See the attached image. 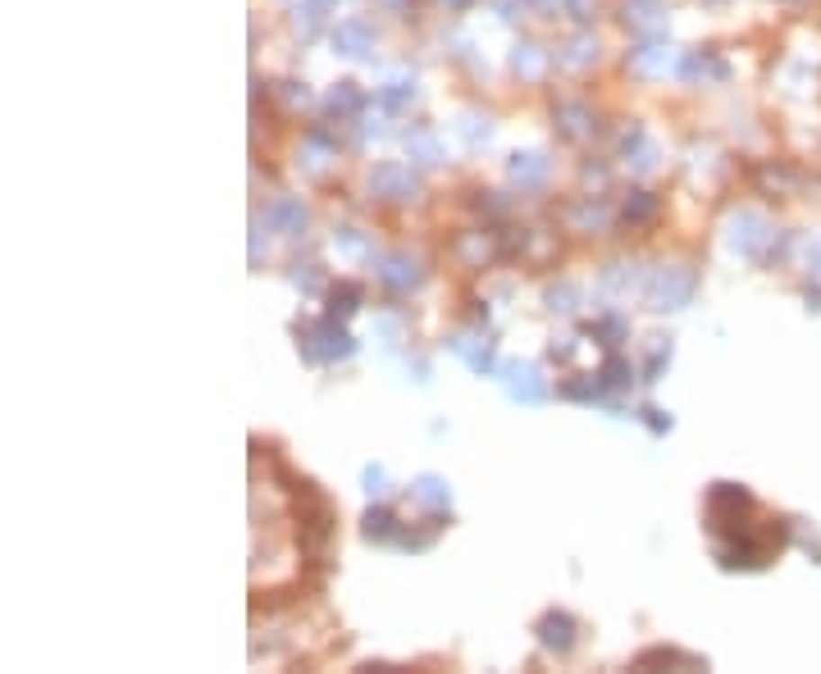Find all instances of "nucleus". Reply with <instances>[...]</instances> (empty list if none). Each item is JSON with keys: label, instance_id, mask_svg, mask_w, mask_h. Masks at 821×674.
I'll return each mask as SVG.
<instances>
[{"label": "nucleus", "instance_id": "obj_1", "mask_svg": "<svg viewBox=\"0 0 821 674\" xmlns=\"http://www.w3.org/2000/svg\"><path fill=\"white\" fill-rule=\"evenodd\" d=\"M297 337H302V355H306L311 364H333V360H347V355L356 351L352 333L342 328L333 315H329V319H315V324H306Z\"/></svg>", "mask_w": 821, "mask_h": 674}, {"label": "nucleus", "instance_id": "obj_2", "mask_svg": "<svg viewBox=\"0 0 821 674\" xmlns=\"http://www.w3.org/2000/svg\"><path fill=\"white\" fill-rule=\"evenodd\" d=\"M694 287H699V274L684 269V265H671V269H657L648 278V310L666 315V310H684L694 301Z\"/></svg>", "mask_w": 821, "mask_h": 674}, {"label": "nucleus", "instance_id": "obj_3", "mask_svg": "<svg viewBox=\"0 0 821 674\" xmlns=\"http://www.w3.org/2000/svg\"><path fill=\"white\" fill-rule=\"evenodd\" d=\"M748 506H753V497H748L739 483H717V488L708 492V519H712V529H717V534L735 529V519H739Z\"/></svg>", "mask_w": 821, "mask_h": 674}, {"label": "nucleus", "instance_id": "obj_4", "mask_svg": "<svg viewBox=\"0 0 821 674\" xmlns=\"http://www.w3.org/2000/svg\"><path fill=\"white\" fill-rule=\"evenodd\" d=\"M370 187H374V196H383V201H416V192H420V178L410 174V165H397V160H388V165H374V174H370Z\"/></svg>", "mask_w": 821, "mask_h": 674}, {"label": "nucleus", "instance_id": "obj_5", "mask_svg": "<svg viewBox=\"0 0 821 674\" xmlns=\"http://www.w3.org/2000/svg\"><path fill=\"white\" fill-rule=\"evenodd\" d=\"M502 383H507V392H511L520 406H538V401L547 397L543 373H538V364H529V360H511V364H502Z\"/></svg>", "mask_w": 821, "mask_h": 674}, {"label": "nucleus", "instance_id": "obj_6", "mask_svg": "<svg viewBox=\"0 0 821 674\" xmlns=\"http://www.w3.org/2000/svg\"><path fill=\"white\" fill-rule=\"evenodd\" d=\"M420 260L416 256H406V251H388V256H379V283L383 287H392V292H410V287H420Z\"/></svg>", "mask_w": 821, "mask_h": 674}, {"label": "nucleus", "instance_id": "obj_7", "mask_svg": "<svg viewBox=\"0 0 821 674\" xmlns=\"http://www.w3.org/2000/svg\"><path fill=\"white\" fill-rule=\"evenodd\" d=\"M671 68H675V50L666 41H644L630 50V73H639V78H666Z\"/></svg>", "mask_w": 821, "mask_h": 674}, {"label": "nucleus", "instance_id": "obj_8", "mask_svg": "<svg viewBox=\"0 0 821 674\" xmlns=\"http://www.w3.org/2000/svg\"><path fill=\"white\" fill-rule=\"evenodd\" d=\"M538 643H543L547 652L566 656V652L575 647V620H571L566 611H547V616L538 620Z\"/></svg>", "mask_w": 821, "mask_h": 674}, {"label": "nucleus", "instance_id": "obj_9", "mask_svg": "<svg viewBox=\"0 0 821 674\" xmlns=\"http://www.w3.org/2000/svg\"><path fill=\"white\" fill-rule=\"evenodd\" d=\"M333 46H338L342 55L361 59V55H370V50H374V28H370L365 19H342V23L333 28Z\"/></svg>", "mask_w": 821, "mask_h": 674}, {"label": "nucleus", "instance_id": "obj_10", "mask_svg": "<svg viewBox=\"0 0 821 674\" xmlns=\"http://www.w3.org/2000/svg\"><path fill=\"white\" fill-rule=\"evenodd\" d=\"M621 19H626V28H635V32H644V37H653V32L666 28V10L657 5V0H626V5H621Z\"/></svg>", "mask_w": 821, "mask_h": 674}, {"label": "nucleus", "instance_id": "obj_11", "mask_svg": "<svg viewBox=\"0 0 821 674\" xmlns=\"http://www.w3.org/2000/svg\"><path fill=\"white\" fill-rule=\"evenodd\" d=\"M447 346H452V351H456V355H461V360H465L470 369H474V373H489V369H493V342H489V337H474V333H456V337H452Z\"/></svg>", "mask_w": 821, "mask_h": 674}, {"label": "nucleus", "instance_id": "obj_12", "mask_svg": "<svg viewBox=\"0 0 821 674\" xmlns=\"http://www.w3.org/2000/svg\"><path fill=\"white\" fill-rule=\"evenodd\" d=\"M265 223H269V229H279V233H302L306 229V205L293 201V196H284V201H274L265 210Z\"/></svg>", "mask_w": 821, "mask_h": 674}, {"label": "nucleus", "instance_id": "obj_13", "mask_svg": "<svg viewBox=\"0 0 821 674\" xmlns=\"http://www.w3.org/2000/svg\"><path fill=\"white\" fill-rule=\"evenodd\" d=\"M557 64H562V68H571V73H580V68L598 64V41H593L589 32L571 37V41H566V46L557 50Z\"/></svg>", "mask_w": 821, "mask_h": 674}, {"label": "nucleus", "instance_id": "obj_14", "mask_svg": "<svg viewBox=\"0 0 821 674\" xmlns=\"http://www.w3.org/2000/svg\"><path fill=\"white\" fill-rule=\"evenodd\" d=\"M543 178H547V156H543V151L511 156V183H520V187H538Z\"/></svg>", "mask_w": 821, "mask_h": 674}, {"label": "nucleus", "instance_id": "obj_15", "mask_svg": "<svg viewBox=\"0 0 821 674\" xmlns=\"http://www.w3.org/2000/svg\"><path fill=\"white\" fill-rule=\"evenodd\" d=\"M410 497H416L420 506H429V510H447V501H452V492L438 474H420L416 483H410Z\"/></svg>", "mask_w": 821, "mask_h": 674}, {"label": "nucleus", "instance_id": "obj_16", "mask_svg": "<svg viewBox=\"0 0 821 674\" xmlns=\"http://www.w3.org/2000/svg\"><path fill=\"white\" fill-rule=\"evenodd\" d=\"M511 68L520 73V78H543V68H547V50H543V46H534V41H520V46L511 50Z\"/></svg>", "mask_w": 821, "mask_h": 674}, {"label": "nucleus", "instance_id": "obj_17", "mask_svg": "<svg viewBox=\"0 0 821 674\" xmlns=\"http://www.w3.org/2000/svg\"><path fill=\"white\" fill-rule=\"evenodd\" d=\"M630 379H635V373H630V360L616 355V351H611V355L602 360V369H598L602 392H621V388H630Z\"/></svg>", "mask_w": 821, "mask_h": 674}, {"label": "nucleus", "instance_id": "obj_18", "mask_svg": "<svg viewBox=\"0 0 821 674\" xmlns=\"http://www.w3.org/2000/svg\"><path fill=\"white\" fill-rule=\"evenodd\" d=\"M557 123H562V137H571V141L593 137V123H589L584 105H557Z\"/></svg>", "mask_w": 821, "mask_h": 674}, {"label": "nucleus", "instance_id": "obj_19", "mask_svg": "<svg viewBox=\"0 0 821 674\" xmlns=\"http://www.w3.org/2000/svg\"><path fill=\"white\" fill-rule=\"evenodd\" d=\"M758 238H762V219L758 214H735V223H730V247L735 251H753V247H758Z\"/></svg>", "mask_w": 821, "mask_h": 674}, {"label": "nucleus", "instance_id": "obj_20", "mask_svg": "<svg viewBox=\"0 0 821 674\" xmlns=\"http://www.w3.org/2000/svg\"><path fill=\"white\" fill-rule=\"evenodd\" d=\"M406 151L416 156L420 165H438V160H443V151H438V137H434L429 128H410V132H406Z\"/></svg>", "mask_w": 821, "mask_h": 674}, {"label": "nucleus", "instance_id": "obj_21", "mask_svg": "<svg viewBox=\"0 0 821 674\" xmlns=\"http://www.w3.org/2000/svg\"><path fill=\"white\" fill-rule=\"evenodd\" d=\"M680 73H684L690 83H703V78H726V64H721L717 55H703V50H699V55H690V59L680 64Z\"/></svg>", "mask_w": 821, "mask_h": 674}, {"label": "nucleus", "instance_id": "obj_22", "mask_svg": "<svg viewBox=\"0 0 821 674\" xmlns=\"http://www.w3.org/2000/svg\"><path fill=\"white\" fill-rule=\"evenodd\" d=\"M365 538H374V543L397 538V515H392L388 506H370V510H365Z\"/></svg>", "mask_w": 821, "mask_h": 674}, {"label": "nucleus", "instance_id": "obj_23", "mask_svg": "<svg viewBox=\"0 0 821 674\" xmlns=\"http://www.w3.org/2000/svg\"><path fill=\"white\" fill-rule=\"evenodd\" d=\"M333 247L347 256V260H365V256H374V242L361 233V229H338L333 233Z\"/></svg>", "mask_w": 821, "mask_h": 674}, {"label": "nucleus", "instance_id": "obj_24", "mask_svg": "<svg viewBox=\"0 0 821 674\" xmlns=\"http://www.w3.org/2000/svg\"><path fill=\"white\" fill-rule=\"evenodd\" d=\"M452 128H456V137H461L465 146H489V137H493V128H489L484 114H461Z\"/></svg>", "mask_w": 821, "mask_h": 674}, {"label": "nucleus", "instance_id": "obj_25", "mask_svg": "<svg viewBox=\"0 0 821 674\" xmlns=\"http://www.w3.org/2000/svg\"><path fill=\"white\" fill-rule=\"evenodd\" d=\"M356 110H361V92H356V83H338V87L329 92V114L352 119Z\"/></svg>", "mask_w": 821, "mask_h": 674}, {"label": "nucleus", "instance_id": "obj_26", "mask_svg": "<svg viewBox=\"0 0 821 674\" xmlns=\"http://www.w3.org/2000/svg\"><path fill=\"white\" fill-rule=\"evenodd\" d=\"M621 214H626V223H644V219L657 214V196L653 192H630V201L621 205Z\"/></svg>", "mask_w": 821, "mask_h": 674}, {"label": "nucleus", "instance_id": "obj_27", "mask_svg": "<svg viewBox=\"0 0 821 674\" xmlns=\"http://www.w3.org/2000/svg\"><path fill=\"white\" fill-rule=\"evenodd\" d=\"M639 665H690V670H699L703 661H699V656H684V652H675V647H653V652L639 656Z\"/></svg>", "mask_w": 821, "mask_h": 674}, {"label": "nucleus", "instance_id": "obj_28", "mask_svg": "<svg viewBox=\"0 0 821 674\" xmlns=\"http://www.w3.org/2000/svg\"><path fill=\"white\" fill-rule=\"evenodd\" d=\"M329 301H333V306H329V315H333V319H338V315H352V310L361 306V287L342 283V287H333V292H329Z\"/></svg>", "mask_w": 821, "mask_h": 674}, {"label": "nucleus", "instance_id": "obj_29", "mask_svg": "<svg viewBox=\"0 0 821 674\" xmlns=\"http://www.w3.org/2000/svg\"><path fill=\"white\" fill-rule=\"evenodd\" d=\"M547 310L575 315V310H580V287H571V283H562V287H547Z\"/></svg>", "mask_w": 821, "mask_h": 674}, {"label": "nucleus", "instance_id": "obj_30", "mask_svg": "<svg viewBox=\"0 0 821 674\" xmlns=\"http://www.w3.org/2000/svg\"><path fill=\"white\" fill-rule=\"evenodd\" d=\"M456 256H461V260H470V265L479 269V265H484V260L493 256V247L484 242V233H470V238H461V242H456Z\"/></svg>", "mask_w": 821, "mask_h": 674}, {"label": "nucleus", "instance_id": "obj_31", "mask_svg": "<svg viewBox=\"0 0 821 674\" xmlns=\"http://www.w3.org/2000/svg\"><path fill=\"white\" fill-rule=\"evenodd\" d=\"M666 360H671V346H666L662 337H653V355H648V364H644V383H657V373H662Z\"/></svg>", "mask_w": 821, "mask_h": 674}, {"label": "nucleus", "instance_id": "obj_32", "mask_svg": "<svg viewBox=\"0 0 821 674\" xmlns=\"http://www.w3.org/2000/svg\"><path fill=\"white\" fill-rule=\"evenodd\" d=\"M338 5V0H306V19H297V28L306 23V32L320 28V19H329V10Z\"/></svg>", "mask_w": 821, "mask_h": 674}, {"label": "nucleus", "instance_id": "obj_33", "mask_svg": "<svg viewBox=\"0 0 821 674\" xmlns=\"http://www.w3.org/2000/svg\"><path fill=\"white\" fill-rule=\"evenodd\" d=\"M630 283H635V274H630V265H611V269H607V274H602V287H607V292H626V287H630Z\"/></svg>", "mask_w": 821, "mask_h": 674}, {"label": "nucleus", "instance_id": "obj_34", "mask_svg": "<svg viewBox=\"0 0 821 674\" xmlns=\"http://www.w3.org/2000/svg\"><path fill=\"white\" fill-rule=\"evenodd\" d=\"M365 492H370V497H383V492H388V474H383L379 465L365 470Z\"/></svg>", "mask_w": 821, "mask_h": 674}, {"label": "nucleus", "instance_id": "obj_35", "mask_svg": "<svg viewBox=\"0 0 821 674\" xmlns=\"http://www.w3.org/2000/svg\"><path fill=\"white\" fill-rule=\"evenodd\" d=\"M644 424H648L653 433H666V428H671V415L657 410V406H648V410H644Z\"/></svg>", "mask_w": 821, "mask_h": 674}, {"label": "nucleus", "instance_id": "obj_36", "mask_svg": "<svg viewBox=\"0 0 821 674\" xmlns=\"http://www.w3.org/2000/svg\"><path fill=\"white\" fill-rule=\"evenodd\" d=\"M566 10H571V19H589L593 14V0H566Z\"/></svg>", "mask_w": 821, "mask_h": 674}, {"label": "nucleus", "instance_id": "obj_37", "mask_svg": "<svg viewBox=\"0 0 821 674\" xmlns=\"http://www.w3.org/2000/svg\"><path fill=\"white\" fill-rule=\"evenodd\" d=\"M297 287H306V292H315V287H320V274H315V265H306V274L297 269Z\"/></svg>", "mask_w": 821, "mask_h": 674}, {"label": "nucleus", "instance_id": "obj_38", "mask_svg": "<svg viewBox=\"0 0 821 674\" xmlns=\"http://www.w3.org/2000/svg\"><path fill=\"white\" fill-rule=\"evenodd\" d=\"M374 5H383V10H406V0H374Z\"/></svg>", "mask_w": 821, "mask_h": 674}]
</instances>
